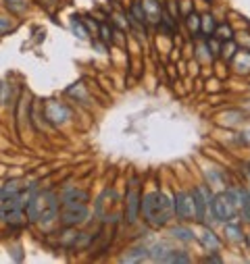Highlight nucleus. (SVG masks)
Returning <instances> with one entry per match:
<instances>
[{"label":"nucleus","mask_w":250,"mask_h":264,"mask_svg":"<svg viewBox=\"0 0 250 264\" xmlns=\"http://www.w3.org/2000/svg\"><path fill=\"white\" fill-rule=\"evenodd\" d=\"M142 212L152 227H163L171 216V202L159 191H150L142 202Z\"/></svg>","instance_id":"1"},{"label":"nucleus","mask_w":250,"mask_h":264,"mask_svg":"<svg viewBox=\"0 0 250 264\" xmlns=\"http://www.w3.org/2000/svg\"><path fill=\"white\" fill-rule=\"evenodd\" d=\"M238 193L235 191H227V193H219L213 202V212L219 220H231L235 214V208H238Z\"/></svg>","instance_id":"2"},{"label":"nucleus","mask_w":250,"mask_h":264,"mask_svg":"<svg viewBox=\"0 0 250 264\" xmlns=\"http://www.w3.org/2000/svg\"><path fill=\"white\" fill-rule=\"evenodd\" d=\"M57 210H59V202L57 196L50 191L46 193H38V223L48 225L57 218Z\"/></svg>","instance_id":"3"},{"label":"nucleus","mask_w":250,"mask_h":264,"mask_svg":"<svg viewBox=\"0 0 250 264\" xmlns=\"http://www.w3.org/2000/svg\"><path fill=\"white\" fill-rule=\"evenodd\" d=\"M65 210H63V223L67 227H73V225H79L86 220L88 216V208L83 202H63Z\"/></svg>","instance_id":"4"},{"label":"nucleus","mask_w":250,"mask_h":264,"mask_svg":"<svg viewBox=\"0 0 250 264\" xmlns=\"http://www.w3.org/2000/svg\"><path fill=\"white\" fill-rule=\"evenodd\" d=\"M125 206H128V223H136L138 220V210H140V191H138V179H132L130 191L125 196Z\"/></svg>","instance_id":"5"},{"label":"nucleus","mask_w":250,"mask_h":264,"mask_svg":"<svg viewBox=\"0 0 250 264\" xmlns=\"http://www.w3.org/2000/svg\"><path fill=\"white\" fill-rule=\"evenodd\" d=\"M208 200H211V191H208L204 185H198L196 189L192 191V202H194V210H196V218L200 223H204V216H206V206Z\"/></svg>","instance_id":"6"},{"label":"nucleus","mask_w":250,"mask_h":264,"mask_svg":"<svg viewBox=\"0 0 250 264\" xmlns=\"http://www.w3.org/2000/svg\"><path fill=\"white\" fill-rule=\"evenodd\" d=\"M173 208L179 218H190L192 212H194V202H192V196L190 193H177L175 200H173Z\"/></svg>","instance_id":"7"},{"label":"nucleus","mask_w":250,"mask_h":264,"mask_svg":"<svg viewBox=\"0 0 250 264\" xmlns=\"http://www.w3.org/2000/svg\"><path fill=\"white\" fill-rule=\"evenodd\" d=\"M17 191H19V181H9L5 187H3V191H0V202H5V200H9V198H13V196H17Z\"/></svg>","instance_id":"8"},{"label":"nucleus","mask_w":250,"mask_h":264,"mask_svg":"<svg viewBox=\"0 0 250 264\" xmlns=\"http://www.w3.org/2000/svg\"><path fill=\"white\" fill-rule=\"evenodd\" d=\"M202 30H204V34H208V36H215V30H217V25H215V21H213V17H202Z\"/></svg>","instance_id":"9"},{"label":"nucleus","mask_w":250,"mask_h":264,"mask_svg":"<svg viewBox=\"0 0 250 264\" xmlns=\"http://www.w3.org/2000/svg\"><path fill=\"white\" fill-rule=\"evenodd\" d=\"M132 13L136 15V21H140L142 25L146 23V11H144V7H142L140 3H136V5L132 7Z\"/></svg>","instance_id":"10"},{"label":"nucleus","mask_w":250,"mask_h":264,"mask_svg":"<svg viewBox=\"0 0 250 264\" xmlns=\"http://www.w3.org/2000/svg\"><path fill=\"white\" fill-rule=\"evenodd\" d=\"M202 241H204V245H206V247H211V249H217V247H219V239L215 237V235H213L211 231H204Z\"/></svg>","instance_id":"11"},{"label":"nucleus","mask_w":250,"mask_h":264,"mask_svg":"<svg viewBox=\"0 0 250 264\" xmlns=\"http://www.w3.org/2000/svg\"><path fill=\"white\" fill-rule=\"evenodd\" d=\"M144 258H146L144 249H132V254L123 256V260H125V262H134V260H144Z\"/></svg>","instance_id":"12"},{"label":"nucleus","mask_w":250,"mask_h":264,"mask_svg":"<svg viewBox=\"0 0 250 264\" xmlns=\"http://www.w3.org/2000/svg\"><path fill=\"white\" fill-rule=\"evenodd\" d=\"M163 260H167V262H190V258L186 254H175V252H169Z\"/></svg>","instance_id":"13"},{"label":"nucleus","mask_w":250,"mask_h":264,"mask_svg":"<svg viewBox=\"0 0 250 264\" xmlns=\"http://www.w3.org/2000/svg\"><path fill=\"white\" fill-rule=\"evenodd\" d=\"M173 235H177L179 239H194V233L188 231V229H182V227H175L173 229Z\"/></svg>","instance_id":"14"},{"label":"nucleus","mask_w":250,"mask_h":264,"mask_svg":"<svg viewBox=\"0 0 250 264\" xmlns=\"http://www.w3.org/2000/svg\"><path fill=\"white\" fill-rule=\"evenodd\" d=\"M217 36L221 38V40H225V42H229L231 40V30H229V27L227 25H221V27H217Z\"/></svg>","instance_id":"15"},{"label":"nucleus","mask_w":250,"mask_h":264,"mask_svg":"<svg viewBox=\"0 0 250 264\" xmlns=\"http://www.w3.org/2000/svg\"><path fill=\"white\" fill-rule=\"evenodd\" d=\"M11 30H13V23H11L9 19H3V17H0V36L7 34V32H11Z\"/></svg>","instance_id":"16"},{"label":"nucleus","mask_w":250,"mask_h":264,"mask_svg":"<svg viewBox=\"0 0 250 264\" xmlns=\"http://www.w3.org/2000/svg\"><path fill=\"white\" fill-rule=\"evenodd\" d=\"M100 38L106 42V44L110 42V30H108V27H106L104 23H100Z\"/></svg>","instance_id":"17"},{"label":"nucleus","mask_w":250,"mask_h":264,"mask_svg":"<svg viewBox=\"0 0 250 264\" xmlns=\"http://www.w3.org/2000/svg\"><path fill=\"white\" fill-rule=\"evenodd\" d=\"M188 25H190V30H200V25H198V19H196V15H188Z\"/></svg>","instance_id":"18"},{"label":"nucleus","mask_w":250,"mask_h":264,"mask_svg":"<svg viewBox=\"0 0 250 264\" xmlns=\"http://www.w3.org/2000/svg\"><path fill=\"white\" fill-rule=\"evenodd\" d=\"M9 3H11V0H9Z\"/></svg>","instance_id":"19"}]
</instances>
